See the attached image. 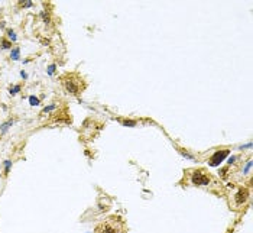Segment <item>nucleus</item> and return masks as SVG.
<instances>
[{"label": "nucleus", "mask_w": 253, "mask_h": 233, "mask_svg": "<svg viewBox=\"0 0 253 233\" xmlns=\"http://www.w3.org/2000/svg\"><path fill=\"white\" fill-rule=\"evenodd\" d=\"M19 91H20V85H13V87L9 88V94H10V96H15V94H18Z\"/></svg>", "instance_id": "nucleus-8"}, {"label": "nucleus", "mask_w": 253, "mask_h": 233, "mask_svg": "<svg viewBox=\"0 0 253 233\" xmlns=\"http://www.w3.org/2000/svg\"><path fill=\"white\" fill-rule=\"evenodd\" d=\"M191 182H192L194 185H197V187H200V185H208V182H210V174H207V172L203 171V169L192 171Z\"/></svg>", "instance_id": "nucleus-2"}, {"label": "nucleus", "mask_w": 253, "mask_h": 233, "mask_svg": "<svg viewBox=\"0 0 253 233\" xmlns=\"http://www.w3.org/2000/svg\"><path fill=\"white\" fill-rule=\"evenodd\" d=\"M2 46H3V49H9V48H12V44H10L9 41L3 39V41H2Z\"/></svg>", "instance_id": "nucleus-13"}, {"label": "nucleus", "mask_w": 253, "mask_h": 233, "mask_svg": "<svg viewBox=\"0 0 253 233\" xmlns=\"http://www.w3.org/2000/svg\"><path fill=\"white\" fill-rule=\"evenodd\" d=\"M252 161H247V164H246V167H244V169H243V174L246 175V174H249V171H250V168H252Z\"/></svg>", "instance_id": "nucleus-12"}, {"label": "nucleus", "mask_w": 253, "mask_h": 233, "mask_svg": "<svg viewBox=\"0 0 253 233\" xmlns=\"http://www.w3.org/2000/svg\"><path fill=\"white\" fill-rule=\"evenodd\" d=\"M55 107H57V104H51V106H48V107H44V109H42V113H48V111L54 110Z\"/></svg>", "instance_id": "nucleus-15"}, {"label": "nucleus", "mask_w": 253, "mask_h": 233, "mask_svg": "<svg viewBox=\"0 0 253 233\" xmlns=\"http://www.w3.org/2000/svg\"><path fill=\"white\" fill-rule=\"evenodd\" d=\"M179 152H181V155H182V156H185V158H188V159H194V156H192V155H190V154H187L185 151H179Z\"/></svg>", "instance_id": "nucleus-17"}, {"label": "nucleus", "mask_w": 253, "mask_h": 233, "mask_svg": "<svg viewBox=\"0 0 253 233\" xmlns=\"http://www.w3.org/2000/svg\"><path fill=\"white\" fill-rule=\"evenodd\" d=\"M64 85H65L67 91L71 93V94H78V91H80V84L77 81H74V80H67L64 83Z\"/></svg>", "instance_id": "nucleus-4"}, {"label": "nucleus", "mask_w": 253, "mask_h": 233, "mask_svg": "<svg viewBox=\"0 0 253 233\" xmlns=\"http://www.w3.org/2000/svg\"><path fill=\"white\" fill-rule=\"evenodd\" d=\"M234 161H236V156H231V158H228V164L231 165V164H234Z\"/></svg>", "instance_id": "nucleus-21"}, {"label": "nucleus", "mask_w": 253, "mask_h": 233, "mask_svg": "<svg viewBox=\"0 0 253 233\" xmlns=\"http://www.w3.org/2000/svg\"><path fill=\"white\" fill-rule=\"evenodd\" d=\"M249 148H252V142H249V143H246V145H241V146H240V149H249Z\"/></svg>", "instance_id": "nucleus-18"}, {"label": "nucleus", "mask_w": 253, "mask_h": 233, "mask_svg": "<svg viewBox=\"0 0 253 233\" xmlns=\"http://www.w3.org/2000/svg\"><path fill=\"white\" fill-rule=\"evenodd\" d=\"M95 233H123V221L117 217H108L95 227Z\"/></svg>", "instance_id": "nucleus-1"}, {"label": "nucleus", "mask_w": 253, "mask_h": 233, "mask_svg": "<svg viewBox=\"0 0 253 233\" xmlns=\"http://www.w3.org/2000/svg\"><path fill=\"white\" fill-rule=\"evenodd\" d=\"M10 58H12L13 61L20 59V48H13L12 52H10Z\"/></svg>", "instance_id": "nucleus-6"}, {"label": "nucleus", "mask_w": 253, "mask_h": 233, "mask_svg": "<svg viewBox=\"0 0 253 233\" xmlns=\"http://www.w3.org/2000/svg\"><path fill=\"white\" fill-rule=\"evenodd\" d=\"M228 154H230V151H228V149H221V151L214 152V154H213V156L210 158V165H211V167H217V165H220V164L224 161V158H226Z\"/></svg>", "instance_id": "nucleus-3"}, {"label": "nucleus", "mask_w": 253, "mask_h": 233, "mask_svg": "<svg viewBox=\"0 0 253 233\" xmlns=\"http://www.w3.org/2000/svg\"><path fill=\"white\" fill-rule=\"evenodd\" d=\"M29 104L31 106H39V98H36L35 96H29Z\"/></svg>", "instance_id": "nucleus-9"}, {"label": "nucleus", "mask_w": 253, "mask_h": 233, "mask_svg": "<svg viewBox=\"0 0 253 233\" xmlns=\"http://www.w3.org/2000/svg\"><path fill=\"white\" fill-rule=\"evenodd\" d=\"M121 123H123L124 126H135V125H136L135 120H121Z\"/></svg>", "instance_id": "nucleus-16"}, {"label": "nucleus", "mask_w": 253, "mask_h": 233, "mask_svg": "<svg viewBox=\"0 0 253 233\" xmlns=\"http://www.w3.org/2000/svg\"><path fill=\"white\" fill-rule=\"evenodd\" d=\"M55 70H57V65H55V64H51V65L48 67V74H49V75H54Z\"/></svg>", "instance_id": "nucleus-14"}, {"label": "nucleus", "mask_w": 253, "mask_h": 233, "mask_svg": "<svg viewBox=\"0 0 253 233\" xmlns=\"http://www.w3.org/2000/svg\"><path fill=\"white\" fill-rule=\"evenodd\" d=\"M234 198H236V203H237L239 206L243 204V203H246L247 198H249V193H247V190H246V188H240L239 193L234 195Z\"/></svg>", "instance_id": "nucleus-5"}, {"label": "nucleus", "mask_w": 253, "mask_h": 233, "mask_svg": "<svg viewBox=\"0 0 253 233\" xmlns=\"http://www.w3.org/2000/svg\"><path fill=\"white\" fill-rule=\"evenodd\" d=\"M20 77H22V78H25V80H26V78H28V74H26V72H25V71H20Z\"/></svg>", "instance_id": "nucleus-20"}, {"label": "nucleus", "mask_w": 253, "mask_h": 233, "mask_svg": "<svg viewBox=\"0 0 253 233\" xmlns=\"http://www.w3.org/2000/svg\"><path fill=\"white\" fill-rule=\"evenodd\" d=\"M10 167H12V161H10V159H6V161H5V174H9Z\"/></svg>", "instance_id": "nucleus-11"}, {"label": "nucleus", "mask_w": 253, "mask_h": 233, "mask_svg": "<svg viewBox=\"0 0 253 233\" xmlns=\"http://www.w3.org/2000/svg\"><path fill=\"white\" fill-rule=\"evenodd\" d=\"M12 125H13V120H12V119H10V120H8L6 123H3L2 126H0V129H2V133H6V132L9 131V128H10Z\"/></svg>", "instance_id": "nucleus-7"}, {"label": "nucleus", "mask_w": 253, "mask_h": 233, "mask_svg": "<svg viewBox=\"0 0 253 233\" xmlns=\"http://www.w3.org/2000/svg\"><path fill=\"white\" fill-rule=\"evenodd\" d=\"M8 36H9V39H10V41H13V42L18 39V36H16L15 31H12V29H9V31H8Z\"/></svg>", "instance_id": "nucleus-10"}, {"label": "nucleus", "mask_w": 253, "mask_h": 233, "mask_svg": "<svg viewBox=\"0 0 253 233\" xmlns=\"http://www.w3.org/2000/svg\"><path fill=\"white\" fill-rule=\"evenodd\" d=\"M23 6H25V8H31V6H32V2H31V0H26V3H25Z\"/></svg>", "instance_id": "nucleus-19"}]
</instances>
